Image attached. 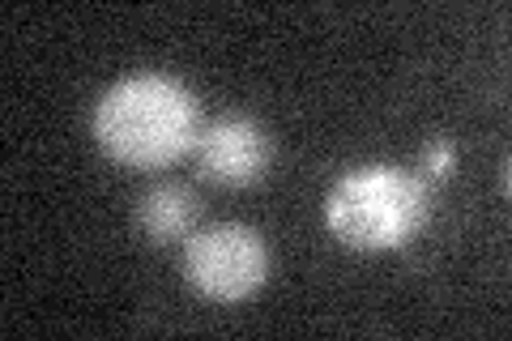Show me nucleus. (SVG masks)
<instances>
[{"label":"nucleus","mask_w":512,"mask_h":341,"mask_svg":"<svg viewBox=\"0 0 512 341\" xmlns=\"http://www.w3.org/2000/svg\"><path fill=\"white\" fill-rule=\"evenodd\" d=\"M201 197L188 184H158L137 201V226L150 243H175L197 231Z\"/></svg>","instance_id":"obj_5"},{"label":"nucleus","mask_w":512,"mask_h":341,"mask_svg":"<svg viewBox=\"0 0 512 341\" xmlns=\"http://www.w3.org/2000/svg\"><path fill=\"white\" fill-rule=\"evenodd\" d=\"M201 103L184 81L167 73H133L103 90L94 103L99 150L133 171H158L197 150Z\"/></svg>","instance_id":"obj_1"},{"label":"nucleus","mask_w":512,"mask_h":341,"mask_svg":"<svg viewBox=\"0 0 512 341\" xmlns=\"http://www.w3.org/2000/svg\"><path fill=\"white\" fill-rule=\"evenodd\" d=\"M431 222V188L423 175L367 162L346 171L325 197V226L333 239L359 252H393L414 243Z\"/></svg>","instance_id":"obj_2"},{"label":"nucleus","mask_w":512,"mask_h":341,"mask_svg":"<svg viewBox=\"0 0 512 341\" xmlns=\"http://www.w3.org/2000/svg\"><path fill=\"white\" fill-rule=\"evenodd\" d=\"M184 278L197 295L214 303H244L269 278V248L252 226L222 222L188 235Z\"/></svg>","instance_id":"obj_3"},{"label":"nucleus","mask_w":512,"mask_h":341,"mask_svg":"<svg viewBox=\"0 0 512 341\" xmlns=\"http://www.w3.org/2000/svg\"><path fill=\"white\" fill-rule=\"evenodd\" d=\"M197 171L222 188H248L269 171L274 145L252 116H222L197 137Z\"/></svg>","instance_id":"obj_4"},{"label":"nucleus","mask_w":512,"mask_h":341,"mask_svg":"<svg viewBox=\"0 0 512 341\" xmlns=\"http://www.w3.org/2000/svg\"><path fill=\"white\" fill-rule=\"evenodd\" d=\"M419 167H423V180H448L453 167H457V141H448V137L427 141Z\"/></svg>","instance_id":"obj_6"}]
</instances>
